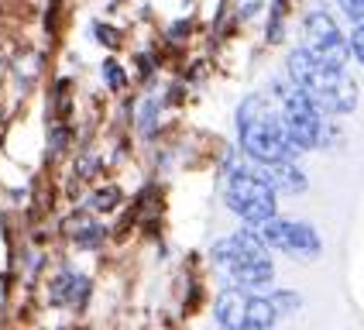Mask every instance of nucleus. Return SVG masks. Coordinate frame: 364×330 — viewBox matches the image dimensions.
<instances>
[{"label":"nucleus","mask_w":364,"mask_h":330,"mask_svg":"<svg viewBox=\"0 0 364 330\" xmlns=\"http://www.w3.org/2000/svg\"><path fill=\"white\" fill-rule=\"evenodd\" d=\"M275 93V103H279V117H282L285 138L292 144V151H309L316 148L320 138H323V114L309 103L299 86L292 82H282V86H272Z\"/></svg>","instance_id":"nucleus-4"},{"label":"nucleus","mask_w":364,"mask_h":330,"mask_svg":"<svg viewBox=\"0 0 364 330\" xmlns=\"http://www.w3.org/2000/svg\"><path fill=\"white\" fill-rule=\"evenodd\" d=\"M237 134H241V148L255 162L275 165L292 159V144L285 138L279 103H275L272 90L255 93V97H247L241 103V110H237Z\"/></svg>","instance_id":"nucleus-1"},{"label":"nucleus","mask_w":364,"mask_h":330,"mask_svg":"<svg viewBox=\"0 0 364 330\" xmlns=\"http://www.w3.org/2000/svg\"><path fill=\"white\" fill-rule=\"evenodd\" d=\"M316 62L323 65H333V69H344L347 59H350V45L344 41L341 28L333 24V18H326L323 11L309 14L306 18V48Z\"/></svg>","instance_id":"nucleus-7"},{"label":"nucleus","mask_w":364,"mask_h":330,"mask_svg":"<svg viewBox=\"0 0 364 330\" xmlns=\"http://www.w3.org/2000/svg\"><path fill=\"white\" fill-rule=\"evenodd\" d=\"M268 299H272V307L279 309V316H282V313H289V309L299 307V296H296V292H272Z\"/></svg>","instance_id":"nucleus-11"},{"label":"nucleus","mask_w":364,"mask_h":330,"mask_svg":"<svg viewBox=\"0 0 364 330\" xmlns=\"http://www.w3.org/2000/svg\"><path fill=\"white\" fill-rule=\"evenodd\" d=\"M264 179H268V186L279 193H303L306 189V176L296 169L292 162H275V165H264V172H262Z\"/></svg>","instance_id":"nucleus-10"},{"label":"nucleus","mask_w":364,"mask_h":330,"mask_svg":"<svg viewBox=\"0 0 364 330\" xmlns=\"http://www.w3.org/2000/svg\"><path fill=\"white\" fill-rule=\"evenodd\" d=\"M213 262L234 282L230 289H244V292L268 286L272 275H275V265L264 251L262 238L251 234V230H241V234H230V238L217 241L213 245Z\"/></svg>","instance_id":"nucleus-3"},{"label":"nucleus","mask_w":364,"mask_h":330,"mask_svg":"<svg viewBox=\"0 0 364 330\" xmlns=\"http://www.w3.org/2000/svg\"><path fill=\"white\" fill-rule=\"evenodd\" d=\"M341 7L358 28H364V0H341Z\"/></svg>","instance_id":"nucleus-13"},{"label":"nucleus","mask_w":364,"mask_h":330,"mask_svg":"<svg viewBox=\"0 0 364 330\" xmlns=\"http://www.w3.org/2000/svg\"><path fill=\"white\" fill-rule=\"evenodd\" d=\"M347 45H350V52H354V55H358V62L364 65V28H358V31L350 35V41H347Z\"/></svg>","instance_id":"nucleus-15"},{"label":"nucleus","mask_w":364,"mask_h":330,"mask_svg":"<svg viewBox=\"0 0 364 330\" xmlns=\"http://www.w3.org/2000/svg\"><path fill=\"white\" fill-rule=\"evenodd\" d=\"M227 206L241 217L244 224L262 227L275 217V189L268 186V179L262 172L237 169L227 179Z\"/></svg>","instance_id":"nucleus-5"},{"label":"nucleus","mask_w":364,"mask_h":330,"mask_svg":"<svg viewBox=\"0 0 364 330\" xmlns=\"http://www.w3.org/2000/svg\"><path fill=\"white\" fill-rule=\"evenodd\" d=\"M103 76H107V82H110L114 90H121V86H124V69H121V65H117L114 59L103 62Z\"/></svg>","instance_id":"nucleus-14"},{"label":"nucleus","mask_w":364,"mask_h":330,"mask_svg":"<svg viewBox=\"0 0 364 330\" xmlns=\"http://www.w3.org/2000/svg\"><path fill=\"white\" fill-rule=\"evenodd\" d=\"M289 73H292V86H299L316 110L350 114L358 107V86H354V80L347 76L344 69L323 65V62H316L303 48L292 52Z\"/></svg>","instance_id":"nucleus-2"},{"label":"nucleus","mask_w":364,"mask_h":330,"mask_svg":"<svg viewBox=\"0 0 364 330\" xmlns=\"http://www.w3.org/2000/svg\"><path fill=\"white\" fill-rule=\"evenodd\" d=\"M117 200H121V193L110 186V189H100V193L93 196V206H97V210H114V206H117Z\"/></svg>","instance_id":"nucleus-12"},{"label":"nucleus","mask_w":364,"mask_h":330,"mask_svg":"<svg viewBox=\"0 0 364 330\" xmlns=\"http://www.w3.org/2000/svg\"><path fill=\"white\" fill-rule=\"evenodd\" d=\"M213 313L223 330H272L279 320V309L272 307L268 296H255L244 289H223Z\"/></svg>","instance_id":"nucleus-6"},{"label":"nucleus","mask_w":364,"mask_h":330,"mask_svg":"<svg viewBox=\"0 0 364 330\" xmlns=\"http://www.w3.org/2000/svg\"><path fill=\"white\" fill-rule=\"evenodd\" d=\"M262 245L275 247V251H285L292 258H316L320 255V234L309 224H299V220H279L272 217L268 224H262Z\"/></svg>","instance_id":"nucleus-8"},{"label":"nucleus","mask_w":364,"mask_h":330,"mask_svg":"<svg viewBox=\"0 0 364 330\" xmlns=\"http://www.w3.org/2000/svg\"><path fill=\"white\" fill-rule=\"evenodd\" d=\"M52 303H65V307H86L90 299V279L73 275V272H62L52 279Z\"/></svg>","instance_id":"nucleus-9"}]
</instances>
